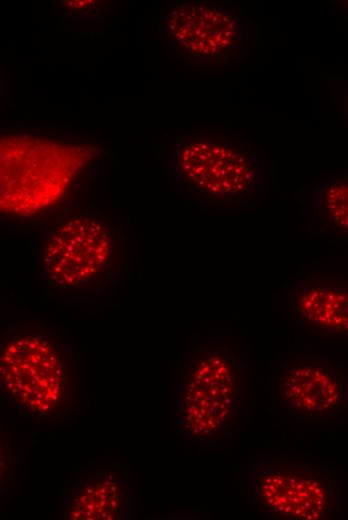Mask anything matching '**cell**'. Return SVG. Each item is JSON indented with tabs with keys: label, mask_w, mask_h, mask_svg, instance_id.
<instances>
[{
	"label": "cell",
	"mask_w": 348,
	"mask_h": 520,
	"mask_svg": "<svg viewBox=\"0 0 348 520\" xmlns=\"http://www.w3.org/2000/svg\"><path fill=\"white\" fill-rule=\"evenodd\" d=\"M0 383L4 398L34 420L67 422L83 409V359L43 323H16L3 331Z\"/></svg>",
	"instance_id": "6da1fadb"
},
{
	"label": "cell",
	"mask_w": 348,
	"mask_h": 520,
	"mask_svg": "<svg viewBox=\"0 0 348 520\" xmlns=\"http://www.w3.org/2000/svg\"><path fill=\"white\" fill-rule=\"evenodd\" d=\"M127 232L97 210L50 224L36 243L39 278L68 301L90 303L113 290L128 263Z\"/></svg>",
	"instance_id": "7a4b0ae2"
},
{
	"label": "cell",
	"mask_w": 348,
	"mask_h": 520,
	"mask_svg": "<svg viewBox=\"0 0 348 520\" xmlns=\"http://www.w3.org/2000/svg\"><path fill=\"white\" fill-rule=\"evenodd\" d=\"M244 379V366L228 346H190L174 374L176 431L203 446L220 445L234 436L241 426Z\"/></svg>",
	"instance_id": "3957f363"
},
{
	"label": "cell",
	"mask_w": 348,
	"mask_h": 520,
	"mask_svg": "<svg viewBox=\"0 0 348 520\" xmlns=\"http://www.w3.org/2000/svg\"><path fill=\"white\" fill-rule=\"evenodd\" d=\"M171 174L181 193L221 209L252 203L262 184L252 145L221 133L193 132L178 138L171 152Z\"/></svg>",
	"instance_id": "277c9868"
},
{
	"label": "cell",
	"mask_w": 348,
	"mask_h": 520,
	"mask_svg": "<svg viewBox=\"0 0 348 520\" xmlns=\"http://www.w3.org/2000/svg\"><path fill=\"white\" fill-rule=\"evenodd\" d=\"M94 149L38 136L1 140V211L22 220L42 214L66 195Z\"/></svg>",
	"instance_id": "5b68a950"
},
{
	"label": "cell",
	"mask_w": 348,
	"mask_h": 520,
	"mask_svg": "<svg viewBox=\"0 0 348 520\" xmlns=\"http://www.w3.org/2000/svg\"><path fill=\"white\" fill-rule=\"evenodd\" d=\"M158 35L170 58L191 67L241 64L256 43L254 26L238 6L202 0L165 4Z\"/></svg>",
	"instance_id": "8992f818"
},
{
	"label": "cell",
	"mask_w": 348,
	"mask_h": 520,
	"mask_svg": "<svg viewBox=\"0 0 348 520\" xmlns=\"http://www.w3.org/2000/svg\"><path fill=\"white\" fill-rule=\"evenodd\" d=\"M250 503L275 519H332L342 507L340 480L324 462L263 458L251 472Z\"/></svg>",
	"instance_id": "52a82bcc"
},
{
	"label": "cell",
	"mask_w": 348,
	"mask_h": 520,
	"mask_svg": "<svg viewBox=\"0 0 348 520\" xmlns=\"http://www.w3.org/2000/svg\"><path fill=\"white\" fill-rule=\"evenodd\" d=\"M276 399L301 420H329L348 412V362L334 353L287 360L274 377Z\"/></svg>",
	"instance_id": "ba28073f"
},
{
	"label": "cell",
	"mask_w": 348,
	"mask_h": 520,
	"mask_svg": "<svg viewBox=\"0 0 348 520\" xmlns=\"http://www.w3.org/2000/svg\"><path fill=\"white\" fill-rule=\"evenodd\" d=\"M287 306L307 332L348 341V274L310 269L289 289Z\"/></svg>",
	"instance_id": "9c48e42d"
},
{
	"label": "cell",
	"mask_w": 348,
	"mask_h": 520,
	"mask_svg": "<svg viewBox=\"0 0 348 520\" xmlns=\"http://www.w3.org/2000/svg\"><path fill=\"white\" fill-rule=\"evenodd\" d=\"M131 512V482L116 464L97 463L81 469L61 494V519L127 520Z\"/></svg>",
	"instance_id": "30bf717a"
},
{
	"label": "cell",
	"mask_w": 348,
	"mask_h": 520,
	"mask_svg": "<svg viewBox=\"0 0 348 520\" xmlns=\"http://www.w3.org/2000/svg\"><path fill=\"white\" fill-rule=\"evenodd\" d=\"M319 228L348 241V170L322 177L313 191Z\"/></svg>",
	"instance_id": "8fae6325"
},
{
	"label": "cell",
	"mask_w": 348,
	"mask_h": 520,
	"mask_svg": "<svg viewBox=\"0 0 348 520\" xmlns=\"http://www.w3.org/2000/svg\"><path fill=\"white\" fill-rule=\"evenodd\" d=\"M337 6L340 11L344 14V16L348 19V1H340Z\"/></svg>",
	"instance_id": "7c38bea8"
},
{
	"label": "cell",
	"mask_w": 348,
	"mask_h": 520,
	"mask_svg": "<svg viewBox=\"0 0 348 520\" xmlns=\"http://www.w3.org/2000/svg\"><path fill=\"white\" fill-rule=\"evenodd\" d=\"M344 115L348 122V93L345 97Z\"/></svg>",
	"instance_id": "4fadbf2b"
}]
</instances>
